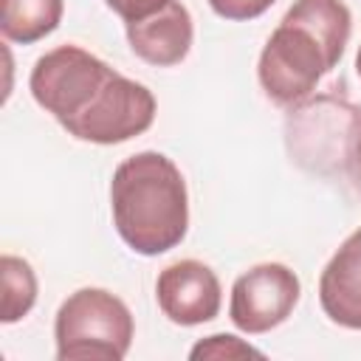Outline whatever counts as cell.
Here are the masks:
<instances>
[{
  "label": "cell",
  "mask_w": 361,
  "mask_h": 361,
  "mask_svg": "<svg viewBox=\"0 0 361 361\" xmlns=\"http://www.w3.org/2000/svg\"><path fill=\"white\" fill-rule=\"evenodd\" d=\"M28 90L68 135L90 144H121L147 133L158 110L149 87L79 45L42 54L31 68Z\"/></svg>",
  "instance_id": "6da1fadb"
},
{
  "label": "cell",
  "mask_w": 361,
  "mask_h": 361,
  "mask_svg": "<svg viewBox=\"0 0 361 361\" xmlns=\"http://www.w3.org/2000/svg\"><path fill=\"white\" fill-rule=\"evenodd\" d=\"M350 31L353 14L341 0H293L257 62L265 96L282 107L302 104L344 56Z\"/></svg>",
  "instance_id": "7a4b0ae2"
},
{
  "label": "cell",
  "mask_w": 361,
  "mask_h": 361,
  "mask_svg": "<svg viewBox=\"0 0 361 361\" xmlns=\"http://www.w3.org/2000/svg\"><path fill=\"white\" fill-rule=\"evenodd\" d=\"M110 212L135 254L158 257L175 248L189 228V192L175 161L155 149L124 158L110 180Z\"/></svg>",
  "instance_id": "3957f363"
},
{
  "label": "cell",
  "mask_w": 361,
  "mask_h": 361,
  "mask_svg": "<svg viewBox=\"0 0 361 361\" xmlns=\"http://www.w3.org/2000/svg\"><path fill=\"white\" fill-rule=\"evenodd\" d=\"M133 336L130 307L104 288H79L59 305L54 319L59 361H121Z\"/></svg>",
  "instance_id": "277c9868"
},
{
  "label": "cell",
  "mask_w": 361,
  "mask_h": 361,
  "mask_svg": "<svg viewBox=\"0 0 361 361\" xmlns=\"http://www.w3.org/2000/svg\"><path fill=\"white\" fill-rule=\"evenodd\" d=\"M302 282L282 262H259L240 274L231 285L228 319L248 336L279 327L299 305Z\"/></svg>",
  "instance_id": "5b68a950"
},
{
  "label": "cell",
  "mask_w": 361,
  "mask_h": 361,
  "mask_svg": "<svg viewBox=\"0 0 361 361\" xmlns=\"http://www.w3.org/2000/svg\"><path fill=\"white\" fill-rule=\"evenodd\" d=\"M155 299L161 313L180 327L212 322L220 313L223 290L217 274L200 259H178L155 279Z\"/></svg>",
  "instance_id": "8992f818"
},
{
  "label": "cell",
  "mask_w": 361,
  "mask_h": 361,
  "mask_svg": "<svg viewBox=\"0 0 361 361\" xmlns=\"http://www.w3.org/2000/svg\"><path fill=\"white\" fill-rule=\"evenodd\" d=\"M124 31L133 54L155 68H172L183 62L195 39L192 14L180 0H169L152 17L124 25Z\"/></svg>",
  "instance_id": "52a82bcc"
},
{
  "label": "cell",
  "mask_w": 361,
  "mask_h": 361,
  "mask_svg": "<svg viewBox=\"0 0 361 361\" xmlns=\"http://www.w3.org/2000/svg\"><path fill=\"white\" fill-rule=\"evenodd\" d=\"M324 316L347 330H361V226L336 248L319 276Z\"/></svg>",
  "instance_id": "ba28073f"
},
{
  "label": "cell",
  "mask_w": 361,
  "mask_h": 361,
  "mask_svg": "<svg viewBox=\"0 0 361 361\" xmlns=\"http://www.w3.org/2000/svg\"><path fill=\"white\" fill-rule=\"evenodd\" d=\"M62 0H0V34L8 42L31 45L62 23Z\"/></svg>",
  "instance_id": "9c48e42d"
},
{
  "label": "cell",
  "mask_w": 361,
  "mask_h": 361,
  "mask_svg": "<svg viewBox=\"0 0 361 361\" xmlns=\"http://www.w3.org/2000/svg\"><path fill=\"white\" fill-rule=\"evenodd\" d=\"M0 279H3V305H0V322L14 324L37 302V276L34 268L14 254L0 257Z\"/></svg>",
  "instance_id": "30bf717a"
},
{
  "label": "cell",
  "mask_w": 361,
  "mask_h": 361,
  "mask_svg": "<svg viewBox=\"0 0 361 361\" xmlns=\"http://www.w3.org/2000/svg\"><path fill=\"white\" fill-rule=\"evenodd\" d=\"M262 358V353L257 347H251L248 341L237 338V336H228V333H217V336H209L203 341H197L192 350H189V358L192 361H200V358H214V361H231V358Z\"/></svg>",
  "instance_id": "8fae6325"
},
{
  "label": "cell",
  "mask_w": 361,
  "mask_h": 361,
  "mask_svg": "<svg viewBox=\"0 0 361 361\" xmlns=\"http://www.w3.org/2000/svg\"><path fill=\"white\" fill-rule=\"evenodd\" d=\"M212 6V11L223 20H234V23H243V20H257L262 17L276 0H206Z\"/></svg>",
  "instance_id": "7c38bea8"
},
{
  "label": "cell",
  "mask_w": 361,
  "mask_h": 361,
  "mask_svg": "<svg viewBox=\"0 0 361 361\" xmlns=\"http://www.w3.org/2000/svg\"><path fill=\"white\" fill-rule=\"evenodd\" d=\"M104 3L124 20V25H130V23H138V20L152 17V14L161 11L169 0H104Z\"/></svg>",
  "instance_id": "4fadbf2b"
},
{
  "label": "cell",
  "mask_w": 361,
  "mask_h": 361,
  "mask_svg": "<svg viewBox=\"0 0 361 361\" xmlns=\"http://www.w3.org/2000/svg\"><path fill=\"white\" fill-rule=\"evenodd\" d=\"M347 164L353 178L361 183V110L353 113L350 130H347Z\"/></svg>",
  "instance_id": "5bb4252c"
},
{
  "label": "cell",
  "mask_w": 361,
  "mask_h": 361,
  "mask_svg": "<svg viewBox=\"0 0 361 361\" xmlns=\"http://www.w3.org/2000/svg\"><path fill=\"white\" fill-rule=\"evenodd\" d=\"M355 71H358V76H361V45H358V54H355Z\"/></svg>",
  "instance_id": "9a60e30c"
}]
</instances>
